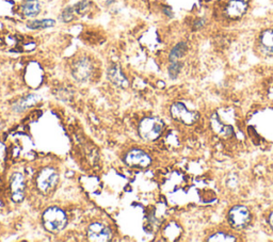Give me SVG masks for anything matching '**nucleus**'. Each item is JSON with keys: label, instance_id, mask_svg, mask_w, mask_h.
Masks as SVG:
<instances>
[{"label": "nucleus", "instance_id": "obj_4", "mask_svg": "<svg viewBox=\"0 0 273 242\" xmlns=\"http://www.w3.org/2000/svg\"><path fill=\"white\" fill-rule=\"evenodd\" d=\"M171 115L172 117L181 122L185 125H192L194 124L200 117V114L196 111H190L187 109V107L182 103H175L171 107Z\"/></svg>", "mask_w": 273, "mask_h": 242}, {"label": "nucleus", "instance_id": "obj_21", "mask_svg": "<svg viewBox=\"0 0 273 242\" xmlns=\"http://www.w3.org/2000/svg\"><path fill=\"white\" fill-rule=\"evenodd\" d=\"M88 7H89V3L87 2V0H83V2L78 3V4L74 7V9H75V11H76L77 13H84V12L88 9Z\"/></svg>", "mask_w": 273, "mask_h": 242}, {"label": "nucleus", "instance_id": "obj_2", "mask_svg": "<svg viewBox=\"0 0 273 242\" xmlns=\"http://www.w3.org/2000/svg\"><path fill=\"white\" fill-rule=\"evenodd\" d=\"M165 127L162 120L158 117H145L139 125V133L142 139L146 141L157 140Z\"/></svg>", "mask_w": 273, "mask_h": 242}, {"label": "nucleus", "instance_id": "obj_13", "mask_svg": "<svg viewBox=\"0 0 273 242\" xmlns=\"http://www.w3.org/2000/svg\"><path fill=\"white\" fill-rule=\"evenodd\" d=\"M41 100V97L36 94H30V95H27L26 97L20 99L16 102L14 105L12 106L13 111L15 112H24L25 110L31 108L34 105H36Z\"/></svg>", "mask_w": 273, "mask_h": 242}, {"label": "nucleus", "instance_id": "obj_6", "mask_svg": "<svg viewBox=\"0 0 273 242\" xmlns=\"http://www.w3.org/2000/svg\"><path fill=\"white\" fill-rule=\"evenodd\" d=\"M93 74V66L88 58H80L72 67V75L78 83H87Z\"/></svg>", "mask_w": 273, "mask_h": 242}, {"label": "nucleus", "instance_id": "obj_10", "mask_svg": "<svg viewBox=\"0 0 273 242\" xmlns=\"http://www.w3.org/2000/svg\"><path fill=\"white\" fill-rule=\"evenodd\" d=\"M248 10V5L244 0H230L225 8L226 16L231 19L242 17Z\"/></svg>", "mask_w": 273, "mask_h": 242}, {"label": "nucleus", "instance_id": "obj_17", "mask_svg": "<svg viewBox=\"0 0 273 242\" xmlns=\"http://www.w3.org/2000/svg\"><path fill=\"white\" fill-rule=\"evenodd\" d=\"M187 49H188V46H187L186 43L182 42V43H179V44H177V45L172 49V51H171V53H170V60H171V62L177 61L180 58H182V57L185 55V53H186Z\"/></svg>", "mask_w": 273, "mask_h": 242}, {"label": "nucleus", "instance_id": "obj_9", "mask_svg": "<svg viewBox=\"0 0 273 242\" xmlns=\"http://www.w3.org/2000/svg\"><path fill=\"white\" fill-rule=\"evenodd\" d=\"M11 192H12V198L16 203H20L24 199L25 196V190H26V184L25 178L22 173H14L11 176Z\"/></svg>", "mask_w": 273, "mask_h": 242}, {"label": "nucleus", "instance_id": "obj_14", "mask_svg": "<svg viewBox=\"0 0 273 242\" xmlns=\"http://www.w3.org/2000/svg\"><path fill=\"white\" fill-rule=\"evenodd\" d=\"M22 12L26 17H35L41 12L38 0H25L22 6Z\"/></svg>", "mask_w": 273, "mask_h": 242}, {"label": "nucleus", "instance_id": "obj_1", "mask_svg": "<svg viewBox=\"0 0 273 242\" xmlns=\"http://www.w3.org/2000/svg\"><path fill=\"white\" fill-rule=\"evenodd\" d=\"M43 223L48 232L59 233L66 226V214L62 209L56 206L49 207L43 214Z\"/></svg>", "mask_w": 273, "mask_h": 242}, {"label": "nucleus", "instance_id": "obj_12", "mask_svg": "<svg viewBox=\"0 0 273 242\" xmlns=\"http://www.w3.org/2000/svg\"><path fill=\"white\" fill-rule=\"evenodd\" d=\"M211 128L212 130L222 138H229L234 134V130L230 126L225 125L216 114L211 116Z\"/></svg>", "mask_w": 273, "mask_h": 242}, {"label": "nucleus", "instance_id": "obj_7", "mask_svg": "<svg viewBox=\"0 0 273 242\" xmlns=\"http://www.w3.org/2000/svg\"><path fill=\"white\" fill-rule=\"evenodd\" d=\"M125 163L132 168L146 169L151 166L152 158L141 150H132L125 156Z\"/></svg>", "mask_w": 273, "mask_h": 242}, {"label": "nucleus", "instance_id": "obj_5", "mask_svg": "<svg viewBox=\"0 0 273 242\" xmlns=\"http://www.w3.org/2000/svg\"><path fill=\"white\" fill-rule=\"evenodd\" d=\"M58 183V173L52 168H45L38 173L36 184L37 188L43 192H48L53 189Z\"/></svg>", "mask_w": 273, "mask_h": 242}, {"label": "nucleus", "instance_id": "obj_22", "mask_svg": "<svg viewBox=\"0 0 273 242\" xmlns=\"http://www.w3.org/2000/svg\"><path fill=\"white\" fill-rule=\"evenodd\" d=\"M269 222H270V225L272 226L273 228V212L270 214V218H269Z\"/></svg>", "mask_w": 273, "mask_h": 242}, {"label": "nucleus", "instance_id": "obj_19", "mask_svg": "<svg viewBox=\"0 0 273 242\" xmlns=\"http://www.w3.org/2000/svg\"><path fill=\"white\" fill-rule=\"evenodd\" d=\"M74 7H68L66 9H64V11L62 12V14H61V21L64 22V23H68V22H71L74 17Z\"/></svg>", "mask_w": 273, "mask_h": 242}, {"label": "nucleus", "instance_id": "obj_16", "mask_svg": "<svg viewBox=\"0 0 273 242\" xmlns=\"http://www.w3.org/2000/svg\"><path fill=\"white\" fill-rule=\"evenodd\" d=\"M56 25V22L53 19H40V21H32L28 23V28L30 29H46L51 28Z\"/></svg>", "mask_w": 273, "mask_h": 242}, {"label": "nucleus", "instance_id": "obj_18", "mask_svg": "<svg viewBox=\"0 0 273 242\" xmlns=\"http://www.w3.org/2000/svg\"><path fill=\"white\" fill-rule=\"evenodd\" d=\"M208 241H236V238L234 236H230L224 233H217L212 235L210 238H208Z\"/></svg>", "mask_w": 273, "mask_h": 242}, {"label": "nucleus", "instance_id": "obj_15", "mask_svg": "<svg viewBox=\"0 0 273 242\" xmlns=\"http://www.w3.org/2000/svg\"><path fill=\"white\" fill-rule=\"evenodd\" d=\"M261 47L268 56H273V30H267L261 35Z\"/></svg>", "mask_w": 273, "mask_h": 242}, {"label": "nucleus", "instance_id": "obj_20", "mask_svg": "<svg viewBox=\"0 0 273 242\" xmlns=\"http://www.w3.org/2000/svg\"><path fill=\"white\" fill-rule=\"evenodd\" d=\"M181 70H182V64L180 62L174 61V62H172V64L169 67V74L172 78H176L177 75L180 74Z\"/></svg>", "mask_w": 273, "mask_h": 242}, {"label": "nucleus", "instance_id": "obj_11", "mask_svg": "<svg viewBox=\"0 0 273 242\" xmlns=\"http://www.w3.org/2000/svg\"><path fill=\"white\" fill-rule=\"evenodd\" d=\"M108 79L110 80V82L119 87V88H127L128 87V80L126 79V77L123 75V73L121 72L120 67L118 65H112L108 69V73H107Z\"/></svg>", "mask_w": 273, "mask_h": 242}, {"label": "nucleus", "instance_id": "obj_8", "mask_svg": "<svg viewBox=\"0 0 273 242\" xmlns=\"http://www.w3.org/2000/svg\"><path fill=\"white\" fill-rule=\"evenodd\" d=\"M112 234L107 226L102 223H93L88 228V238L91 241L106 242L110 241Z\"/></svg>", "mask_w": 273, "mask_h": 242}, {"label": "nucleus", "instance_id": "obj_3", "mask_svg": "<svg viewBox=\"0 0 273 242\" xmlns=\"http://www.w3.org/2000/svg\"><path fill=\"white\" fill-rule=\"evenodd\" d=\"M250 220V210L245 206L237 205L229 210L228 222L235 230H242L245 226H248Z\"/></svg>", "mask_w": 273, "mask_h": 242}]
</instances>
